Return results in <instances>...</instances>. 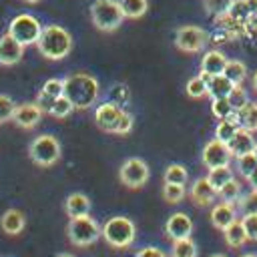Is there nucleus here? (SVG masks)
I'll return each mask as SVG.
<instances>
[{
    "label": "nucleus",
    "mask_w": 257,
    "mask_h": 257,
    "mask_svg": "<svg viewBox=\"0 0 257 257\" xmlns=\"http://www.w3.org/2000/svg\"><path fill=\"white\" fill-rule=\"evenodd\" d=\"M64 96L72 102L74 108L86 110L96 104L100 96V84L94 76L86 72H74L64 78Z\"/></svg>",
    "instance_id": "nucleus-1"
},
{
    "label": "nucleus",
    "mask_w": 257,
    "mask_h": 257,
    "mask_svg": "<svg viewBox=\"0 0 257 257\" xmlns=\"http://www.w3.org/2000/svg\"><path fill=\"white\" fill-rule=\"evenodd\" d=\"M36 48L48 60H62L72 50V36L66 28L58 24H48V26H42Z\"/></svg>",
    "instance_id": "nucleus-2"
},
{
    "label": "nucleus",
    "mask_w": 257,
    "mask_h": 257,
    "mask_svg": "<svg viewBox=\"0 0 257 257\" xmlns=\"http://www.w3.org/2000/svg\"><path fill=\"white\" fill-rule=\"evenodd\" d=\"M100 237L114 249H126L135 243L137 225L128 217H110L100 227Z\"/></svg>",
    "instance_id": "nucleus-3"
},
{
    "label": "nucleus",
    "mask_w": 257,
    "mask_h": 257,
    "mask_svg": "<svg viewBox=\"0 0 257 257\" xmlns=\"http://www.w3.org/2000/svg\"><path fill=\"white\" fill-rule=\"evenodd\" d=\"M90 20L100 32H114L124 20L118 0H92Z\"/></svg>",
    "instance_id": "nucleus-4"
},
{
    "label": "nucleus",
    "mask_w": 257,
    "mask_h": 257,
    "mask_svg": "<svg viewBox=\"0 0 257 257\" xmlns=\"http://www.w3.org/2000/svg\"><path fill=\"white\" fill-rule=\"evenodd\" d=\"M66 233H68V239L72 245L88 247L100 237V225L90 215H82V217H74L68 221Z\"/></svg>",
    "instance_id": "nucleus-5"
},
{
    "label": "nucleus",
    "mask_w": 257,
    "mask_h": 257,
    "mask_svg": "<svg viewBox=\"0 0 257 257\" xmlns=\"http://www.w3.org/2000/svg\"><path fill=\"white\" fill-rule=\"evenodd\" d=\"M28 157L38 167H52L60 159V143L52 135H40L28 145Z\"/></svg>",
    "instance_id": "nucleus-6"
},
{
    "label": "nucleus",
    "mask_w": 257,
    "mask_h": 257,
    "mask_svg": "<svg viewBox=\"0 0 257 257\" xmlns=\"http://www.w3.org/2000/svg\"><path fill=\"white\" fill-rule=\"evenodd\" d=\"M40 32H42V26H40L38 18L32 14H18L8 24V34L14 40H18L22 46L36 44L40 38Z\"/></svg>",
    "instance_id": "nucleus-7"
},
{
    "label": "nucleus",
    "mask_w": 257,
    "mask_h": 257,
    "mask_svg": "<svg viewBox=\"0 0 257 257\" xmlns=\"http://www.w3.org/2000/svg\"><path fill=\"white\" fill-rule=\"evenodd\" d=\"M207 32L201 28V26H195V24H187V26H181L175 34V46L181 50V52H187V54H197L201 52L205 46H207Z\"/></svg>",
    "instance_id": "nucleus-8"
},
{
    "label": "nucleus",
    "mask_w": 257,
    "mask_h": 257,
    "mask_svg": "<svg viewBox=\"0 0 257 257\" xmlns=\"http://www.w3.org/2000/svg\"><path fill=\"white\" fill-rule=\"evenodd\" d=\"M118 179L128 189H141L149 181V165L139 157H131L122 161L118 169Z\"/></svg>",
    "instance_id": "nucleus-9"
},
{
    "label": "nucleus",
    "mask_w": 257,
    "mask_h": 257,
    "mask_svg": "<svg viewBox=\"0 0 257 257\" xmlns=\"http://www.w3.org/2000/svg\"><path fill=\"white\" fill-rule=\"evenodd\" d=\"M233 159L227 143H221L217 139H211L205 147H203V153H201V161L207 169H215V167H223V165H229Z\"/></svg>",
    "instance_id": "nucleus-10"
},
{
    "label": "nucleus",
    "mask_w": 257,
    "mask_h": 257,
    "mask_svg": "<svg viewBox=\"0 0 257 257\" xmlns=\"http://www.w3.org/2000/svg\"><path fill=\"white\" fill-rule=\"evenodd\" d=\"M122 116V106L112 102V100H106L102 104L96 106V112H94V120H96V126L104 133H114L116 126H118V120Z\"/></svg>",
    "instance_id": "nucleus-11"
},
{
    "label": "nucleus",
    "mask_w": 257,
    "mask_h": 257,
    "mask_svg": "<svg viewBox=\"0 0 257 257\" xmlns=\"http://www.w3.org/2000/svg\"><path fill=\"white\" fill-rule=\"evenodd\" d=\"M165 235L171 241H179V239H187L193 235V221L187 213H173L169 215V219L165 221Z\"/></svg>",
    "instance_id": "nucleus-12"
},
{
    "label": "nucleus",
    "mask_w": 257,
    "mask_h": 257,
    "mask_svg": "<svg viewBox=\"0 0 257 257\" xmlns=\"http://www.w3.org/2000/svg\"><path fill=\"white\" fill-rule=\"evenodd\" d=\"M24 48L18 40H14L8 32L4 36H0V64L2 66H12L18 64L24 56Z\"/></svg>",
    "instance_id": "nucleus-13"
},
{
    "label": "nucleus",
    "mask_w": 257,
    "mask_h": 257,
    "mask_svg": "<svg viewBox=\"0 0 257 257\" xmlns=\"http://www.w3.org/2000/svg\"><path fill=\"white\" fill-rule=\"evenodd\" d=\"M42 110L36 102H24V104H16V110H14V116L12 120L20 126V128H34L40 118H42Z\"/></svg>",
    "instance_id": "nucleus-14"
},
{
    "label": "nucleus",
    "mask_w": 257,
    "mask_h": 257,
    "mask_svg": "<svg viewBox=\"0 0 257 257\" xmlns=\"http://www.w3.org/2000/svg\"><path fill=\"white\" fill-rule=\"evenodd\" d=\"M237 213H239L237 203L221 201V203L213 205V209H211V223H213V227H217L219 231H223L233 221H237Z\"/></svg>",
    "instance_id": "nucleus-15"
},
{
    "label": "nucleus",
    "mask_w": 257,
    "mask_h": 257,
    "mask_svg": "<svg viewBox=\"0 0 257 257\" xmlns=\"http://www.w3.org/2000/svg\"><path fill=\"white\" fill-rule=\"evenodd\" d=\"M189 197H191V201H193L195 205H199V207H209V205L215 203L217 191L213 189V185L209 183L207 177H199V179L193 183V187H191V191H189Z\"/></svg>",
    "instance_id": "nucleus-16"
},
{
    "label": "nucleus",
    "mask_w": 257,
    "mask_h": 257,
    "mask_svg": "<svg viewBox=\"0 0 257 257\" xmlns=\"http://www.w3.org/2000/svg\"><path fill=\"white\" fill-rule=\"evenodd\" d=\"M227 62H229V58H227V56H225L221 50L213 48V50H207V52H203L199 68H201V74H209V76H215V74H223V70H225Z\"/></svg>",
    "instance_id": "nucleus-17"
},
{
    "label": "nucleus",
    "mask_w": 257,
    "mask_h": 257,
    "mask_svg": "<svg viewBox=\"0 0 257 257\" xmlns=\"http://www.w3.org/2000/svg\"><path fill=\"white\" fill-rule=\"evenodd\" d=\"M255 145H257V141H255L253 133L247 131V128H241V126H239V131L233 135V139L227 143V147H229V151H231V155H233L235 159L241 157V155L253 153V151H255Z\"/></svg>",
    "instance_id": "nucleus-18"
},
{
    "label": "nucleus",
    "mask_w": 257,
    "mask_h": 257,
    "mask_svg": "<svg viewBox=\"0 0 257 257\" xmlns=\"http://www.w3.org/2000/svg\"><path fill=\"white\" fill-rule=\"evenodd\" d=\"M90 199L84 193H70L64 201V211L70 219L74 217H82V215H90Z\"/></svg>",
    "instance_id": "nucleus-19"
},
{
    "label": "nucleus",
    "mask_w": 257,
    "mask_h": 257,
    "mask_svg": "<svg viewBox=\"0 0 257 257\" xmlns=\"http://www.w3.org/2000/svg\"><path fill=\"white\" fill-rule=\"evenodd\" d=\"M231 120H235L241 128H247L251 133L257 131V102H247L245 106H241L239 110H235L231 114Z\"/></svg>",
    "instance_id": "nucleus-20"
},
{
    "label": "nucleus",
    "mask_w": 257,
    "mask_h": 257,
    "mask_svg": "<svg viewBox=\"0 0 257 257\" xmlns=\"http://www.w3.org/2000/svg\"><path fill=\"white\" fill-rule=\"evenodd\" d=\"M24 225H26V217H24V213L18 211V209H8V211H4V215L0 217V227H2V231L8 233V235H18V233H22Z\"/></svg>",
    "instance_id": "nucleus-21"
},
{
    "label": "nucleus",
    "mask_w": 257,
    "mask_h": 257,
    "mask_svg": "<svg viewBox=\"0 0 257 257\" xmlns=\"http://www.w3.org/2000/svg\"><path fill=\"white\" fill-rule=\"evenodd\" d=\"M201 74V72H199ZM205 80H207V88H209V96L211 98H225L231 88L235 86L225 74H215V76H209V74H203Z\"/></svg>",
    "instance_id": "nucleus-22"
},
{
    "label": "nucleus",
    "mask_w": 257,
    "mask_h": 257,
    "mask_svg": "<svg viewBox=\"0 0 257 257\" xmlns=\"http://www.w3.org/2000/svg\"><path fill=\"white\" fill-rule=\"evenodd\" d=\"M223 237H225V243H227L229 247H241V245H245V243L249 241L241 219H237V221H233L229 227H225V229H223Z\"/></svg>",
    "instance_id": "nucleus-23"
},
{
    "label": "nucleus",
    "mask_w": 257,
    "mask_h": 257,
    "mask_svg": "<svg viewBox=\"0 0 257 257\" xmlns=\"http://www.w3.org/2000/svg\"><path fill=\"white\" fill-rule=\"evenodd\" d=\"M118 2H120L124 18H131V20L143 18L145 12L149 10V2L147 0H118Z\"/></svg>",
    "instance_id": "nucleus-24"
},
{
    "label": "nucleus",
    "mask_w": 257,
    "mask_h": 257,
    "mask_svg": "<svg viewBox=\"0 0 257 257\" xmlns=\"http://www.w3.org/2000/svg\"><path fill=\"white\" fill-rule=\"evenodd\" d=\"M233 177H235V173H233V169H231L229 165L209 169V175H207V179H209V183L213 185L215 191H219V189H221L225 183H229Z\"/></svg>",
    "instance_id": "nucleus-25"
},
{
    "label": "nucleus",
    "mask_w": 257,
    "mask_h": 257,
    "mask_svg": "<svg viewBox=\"0 0 257 257\" xmlns=\"http://www.w3.org/2000/svg\"><path fill=\"white\" fill-rule=\"evenodd\" d=\"M223 74H225L235 86H237V84H243L245 78H247V64L241 62V60H229L227 66H225V70H223Z\"/></svg>",
    "instance_id": "nucleus-26"
},
{
    "label": "nucleus",
    "mask_w": 257,
    "mask_h": 257,
    "mask_svg": "<svg viewBox=\"0 0 257 257\" xmlns=\"http://www.w3.org/2000/svg\"><path fill=\"white\" fill-rule=\"evenodd\" d=\"M185 90H187V96H189V98H195V100L205 98V96L209 94V88H207V80H205V76H203V74H197V76L189 78V80H187V84H185Z\"/></svg>",
    "instance_id": "nucleus-27"
},
{
    "label": "nucleus",
    "mask_w": 257,
    "mask_h": 257,
    "mask_svg": "<svg viewBox=\"0 0 257 257\" xmlns=\"http://www.w3.org/2000/svg\"><path fill=\"white\" fill-rule=\"evenodd\" d=\"M163 181L165 183H177V185H185L189 181V171L185 165L179 163H171L167 165L165 173H163Z\"/></svg>",
    "instance_id": "nucleus-28"
},
{
    "label": "nucleus",
    "mask_w": 257,
    "mask_h": 257,
    "mask_svg": "<svg viewBox=\"0 0 257 257\" xmlns=\"http://www.w3.org/2000/svg\"><path fill=\"white\" fill-rule=\"evenodd\" d=\"M171 257H197V245H195V241L191 237L173 241Z\"/></svg>",
    "instance_id": "nucleus-29"
},
{
    "label": "nucleus",
    "mask_w": 257,
    "mask_h": 257,
    "mask_svg": "<svg viewBox=\"0 0 257 257\" xmlns=\"http://www.w3.org/2000/svg\"><path fill=\"white\" fill-rule=\"evenodd\" d=\"M237 131H239V124H237L235 120L223 118V120H219L217 126H215V139L221 141V143H229Z\"/></svg>",
    "instance_id": "nucleus-30"
},
{
    "label": "nucleus",
    "mask_w": 257,
    "mask_h": 257,
    "mask_svg": "<svg viewBox=\"0 0 257 257\" xmlns=\"http://www.w3.org/2000/svg\"><path fill=\"white\" fill-rule=\"evenodd\" d=\"M241 195H243V193H241V183H239L235 177H233L229 183H225V185L217 191V197H219L221 201H229V203H237Z\"/></svg>",
    "instance_id": "nucleus-31"
},
{
    "label": "nucleus",
    "mask_w": 257,
    "mask_h": 257,
    "mask_svg": "<svg viewBox=\"0 0 257 257\" xmlns=\"http://www.w3.org/2000/svg\"><path fill=\"white\" fill-rule=\"evenodd\" d=\"M185 195H187L185 185H177V183H165V187H163V199H165L167 203H171V205L181 203V201L185 199Z\"/></svg>",
    "instance_id": "nucleus-32"
},
{
    "label": "nucleus",
    "mask_w": 257,
    "mask_h": 257,
    "mask_svg": "<svg viewBox=\"0 0 257 257\" xmlns=\"http://www.w3.org/2000/svg\"><path fill=\"white\" fill-rule=\"evenodd\" d=\"M74 110V106H72V102L62 94V96H58L54 102H52V106H50V110H48V114L50 116H54V118H66L70 112Z\"/></svg>",
    "instance_id": "nucleus-33"
},
{
    "label": "nucleus",
    "mask_w": 257,
    "mask_h": 257,
    "mask_svg": "<svg viewBox=\"0 0 257 257\" xmlns=\"http://www.w3.org/2000/svg\"><path fill=\"white\" fill-rule=\"evenodd\" d=\"M255 169H257V157H255V153H247V155L237 157V173L243 179H247Z\"/></svg>",
    "instance_id": "nucleus-34"
},
{
    "label": "nucleus",
    "mask_w": 257,
    "mask_h": 257,
    "mask_svg": "<svg viewBox=\"0 0 257 257\" xmlns=\"http://www.w3.org/2000/svg\"><path fill=\"white\" fill-rule=\"evenodd\" d=\"M211 112H213L215 118L223 120V118H231V114H233L235 110H233V106L229 104V100H227V96H225V98H213V100H211Z\"/></svg>",
    "instance_id": "nucleus-35"
},
{
    "label": "nucleus",
    "mask_w": 257,
    "mask_h": 257,
    "mask_svg": "<svg viewBox=\"0 0 257 257\" xmlns=\"http://www.w3.org/2000/svg\"><path fill=\"white\" fill-rule=\"evenodd\" d=\"M237 209L243 213V215H251V213H257V191L251 189L249 193L241 195L239 201H237Z\"/></svg>",
    "instance_id": "nucleus-36"
},
{
    "label": "nucleus",
    "mask_w": 257,
    "mask_h": 257,
    "mask_svg": "<svg viewBox=\"0 0 257 257\" xmlns=\"http://www.w3.org/2000/svg\"><path fill=\"white\" fill-rule=\"evenodd\" d=\"M227 100L229 104L233 106V110H239L241 106H245L249 102V96H247V90L243 88V84H237L231 88V92L227 94Z\"/></svg>",
    "instance_id": "nucleus-37"
},
{
    "label": "nucleus",
    "mask_w": 257,
    "mask_h": 257,
    "mask_svg": "<svg viewBox=\"0 0 257 257\" xmlns=\"http://www.w3.org/2000/svg\"><path fill=\"white\" fill-rule=\"evenodd\" d=\"M40 90H42L44 94H48L50 98H58V96L64 94V80H62V78H48V80L42 84Z\"/></svg>",
    "instance_id": "nucleus-38"
},
{
    "label": "nucleus",
    "mask_w": 257,
    "mask_h": 257,
    "mask_svg": "<svg viewBox=\"0 0 257 257\" xmlns=\"http://www.w3.org/2000/svg\"><path fill=\"white\" fill-rule=\"evenodd\" d=\"M229 14L235 18V20H241V22H247V18L251 16V10L247 6L245 0H233L231 8H229Z\"/></svg>",
    "instance_id": "nucleus-39"
},
{
    "label": "nucleus",
    "mask_w": 257,
    "mask_h": 257,
    "mask_svg": "<svg viewBox=\"0 0 257 257\" xmlns=\"http://www.w3.org/2000/svg\"><path fill=\"white\" fill-rule=\"evenodd\" d=\"M14 110H16V102L6 96V94H0V122H6V120H12L14 116Z\"/></svg>",
    "instance_id": "nucleus-40"
},
{
    "label": "nucleus",
    "mask_w": 257,
    "mask_h": 257,
    "mask_svg": "<svg viewBox=\"0 0 257 257\" xmlns=\"http://www.w3.org/2000/svg\"><path fill=\"white\" fill-rule=\"evenodd\" d=\"M231 4H233V0H205V10L209 14L219 16V14H227Z\"/></svg>",
    "instance_id": "nucleus-41"
},
{
    "label": "nucleus",
    "mask_w": 257,
    "mask_h": 257,
    "mask_svg": "<svg viewBox=\"0 0 257 257\" xmlns=\"http://www.w3.org/2000/svg\"><path fill=\"white\" fill-rule=\"evenodd\" d=\"M241 223H243V227H245L247 239H249V241H257V213L243 215V217H241Z\"/></svg>",
    "instance_id": "nucleus-42"
},
{
    "label": "nucleus",
    "mask_w": 257,
    "mask_h": 257,
    "mask_svg": "<svg viewBox=\"0 0 257 257\" xmlns=\"http://www.w3.org/2000/svg\"><path fill=\"white\" fill-rule=\"evenodd\" d=\"M128 88L124 86V84H114L112 88H110V98H112V102H116V104H124V102H128Z\"/></svg>",
    "instance_id": "nucleus-43"
},
{
    "label": "nucleus",
    "mask_w": 257,
    "mask_h": 257,
    "mask_svg": "<svg viewBox=\"0 0 257 257\" xmlns=\"http://www.w3.org/2000/svg\"><path fill=\"white\" fill-rule=\"evenodd\" d=\"M131 131H133V114L126 112V110H122V116L118 120V126L114 131V135H128Z\"/></svg>",
    "instance_id": "nucleus-44"
},
{
    "label": "nucleus",
    "mask_w": 257,
    "mask_h": 257,
    "mask_svg": "<svg viewBox=\"0 0 257 257\" xmlns=\"http://www.w3.org/2000/svg\"><path fill=\"white\" fill-rule=\"evenodd\" d=\"M135 257H167V255H165L163 249H159V247H155V245H149V247L139 249Z\"/></svg>",
    "instance_id": "nucleus-45"
},
{
    "label": "nucleus",
    "mask_w": 257,
    "mask_h": 257,
    "mask_svg": "<svg viewBox=\"0 0 257 257\" xmlns=\"http://www.w3.org/2000/svg\"><path fill=\"white\" fill-rule=\"evenodd\" d=\"M54 100H56V98H50V96H48V94H44V92H42V90H40V92H38V94H36V100H34V102H36V104H38V106H40V110H42V112H48V110H50V106H52V102H54Z\"/></svg>",
    "instance_id": "nucleus-46"
},
{
    "label": "nucleus",
    "mask_w": 257,
    "mask_h": 257,
    "mask_svg": "<svg viewBox=\"0 0 257 257\" xmlns=\"http://www.w3.org/2000/svg\"><path fill=\"white\" fill-rule=\"evenodd\" d=\"M253 32H257V12H253L249 18H247V22H245Z\"/></svg>",
    "instance_id": "nucleus-47"
},
{
    "label": "nucleus",
    "mask_w": 257,
    "mask_h": 257,
    "mask_svg": "<svg viewBox=\"0 0 257 257\" xmlns=\"http://www.w3.org/2000/svg\"><path fill=\"white\" fill-rule=\"evenodd\" d=\"M247 183H249V187H251V189H255V191H257V169L247 177Z\"/></svg>",
    "instance_id": "nucleus-48"
},
{
    "label": "nucleus",
    "mask_w": 257,
    "mask_h": 257,
    "mask_svg": "<svg viewBox=\"0 0 257 257\" xmlns=\"http://www.w3.org/2000/svg\"><path fill=\"white\" fill-rule=\"evenodd\" d=\"M245 2H247V6H249L251 14H253V12H257V0H245Z\"/></svg>",
    "instance_id": "nucleus-49"
},
{
    "label": "nucleus",
    "mask_w": 257,
    "mask_h": 257,
    "mask_svg": "<svg viewBox=\"0 0 257 257\" xmlns=\"http://www.w3.org/2000/svg\"><path fill=\"white\" fill-rule=\"evenodd\" d=\"M251 86H253V90L257 92V70H255L253 76H251Z\"/></svg>",
    "instance_id": "nucleus-50"
},
{
    "label": "nucleus",
    "mask_w": 257,
    "mask_h": 257,
    "mask_svg": "<svg viewBox=\"0 0 257 257\" xmlns=\"http://www.w3.org/2000/svg\"><path fill=\"white\" fill-rule=\"evenodd\" d=\"M56 257H72L70 253H60V255H56Z\"/></svg>",
    "instance_id": "nucleus-51"
},
{
    "label": "nucleus",
    "mask_w": 257,
    "mask_h": 257,
    "mask_svg": "<svg viewBox=\"0 0 257 257\" xmlns=\"http://www.w3.org/2000/svg\"><path fill=\"white\" fill-rule=\"evenodd\" d=\"M241 257H257L255 253H245V255H241Z\"/></svg>",
    "instance_id": "nucleus-52"
},
{
    "label": "nucleus",
    "mask_w": 257,
    "mask_h": 257,
    "mask_svg": "<svg viewBox=\"0 0 257 257\" xmlns=\"http://www.w3.org/2000/svg\"><path fill=\"white\" fill-rule=\"evenodd\" d=\"M24 2H28V4H36V2H40V0H24Z\"/></svg>",
    "instance_id": "nucleus-53"
},
{
    "label": "nucleus",
    "mask_w": 257,
    "mask_h": 257,
    "mask_svg": "<svg viewBox=\"0 0 257 257\" xmlns=\"http://www.w3.org/2000/svg\"><path fill=\"white\" fill-rule=\"evenodd\" d=\"M211 257H227V255H223V253H215V255H211Z\"/></svg>",
    "instance_id": "nucleus-54"
},
{
    "label": "nucleus",
    "mask_w": 257,
    "mask_h": 257,
    "mask_svg": "<svg viewBox=\"0 0 257 257\" xmlns=\"http://www.w3.org/2000/svg\"><path fill=\"white\" fill-rule=\"evenodd\" d=\"M253 153H255V157H257V145H255V151H253Z\"/></svg>",
    "instance_id": "nucleus-55"
}]
</instances>
